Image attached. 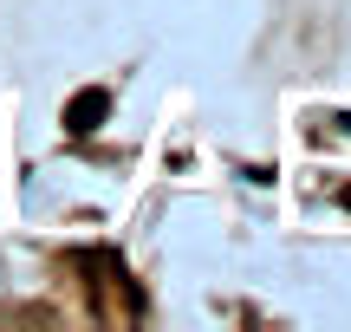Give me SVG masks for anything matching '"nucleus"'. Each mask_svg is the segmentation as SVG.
Masks as SVG:
<instances>
[{
    "mask_svg": "<svg viewBox=\"0 0 351 332\" xmlns=\"http://www.w3.org/2000/svg\"><path fill=\"white\" fill-rule=\"evenodd\" d=\"M104 111H111V98H104V91H78V98H72V111H65V124L85 137V130H98V117H104Z\"/></svg>",
    "mask_w": 351,
    "mask_h": 332,
    "instance_id": "obj_1",
    "label": "nucleus"
}]
</instances>
